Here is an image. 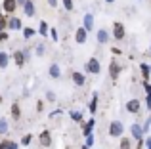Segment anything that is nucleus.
Instances as JSON below:
<instances>
[{"label": "nucleus", "mask_w": 151, "mask_h": 149, "mask_svg": "<svg viewBox=\"0 0 151 149\" xmlns=\"http://www.w3.org/2000/svg\"><path fill=\"white\" fill-rule=\"evenodd\" d=\"M109 134H111V136H122V122H119V120L111 122V126H109Z\"/></svg>", "instance_id": "f257e3e1"}, {"label": "nucleus", "mask_w": 151, "mask_h": 149, "mask_svg": "<svg viewBox=\"0 0 151 149\" xmlns=\"http://www.w3.org/2000/svg\"><path fill=\"white\" fill-rule=\"evenodd\" d=\"M15 8H17V0H4L2 2V10L8 11V14L15 11Z\"/></svg>", "instance_id": "f03ea898"}, {"label": "nucleus", "mask_w": 151, "mask_h": 149, "mask_svg": "<svg viewBox=\"0 0 151 149\" xmlns=\"http://www.w3.org/2000/svg\"><path fill=\"white\" fill-rule=\"evenodd\" d=\"M124 37V27H122V23H115V38H121Z\"/></svg>", "instance_id": "7ed1b4c3"}, {"label": "nucleus", "mask_w": 151, "mask_h": 149, "mask_svg": "<svg viewBox=\"0 0 151 149\" xmlns=\"http://www.w3.org/2000/svg\"><path fill=\"white\" fill-rule=\"evenodd\" d=\"M40 143H42V147H48L50 143H52L50 132H42V134H40Z\"/></svg>", "instance_id": "20e7f679"}, {"label": "nucleus", "mask_w": 151, "mask_h": 149, "mask_svg": "<svg viewBox=\"0 0 151 149\" xmlns=\"http://www.w3.org/2000/svg\"><path fill=\"white\" fill-rule=\"evenodd\" d=\"M126 107H128V111H130V113H138V111H140V103H138V100L128 101V105H126Z\"/></svg>", "instance_id": "39448f33"}, {"label": "nucleus", "mask_w": 151, "mask_h": 149, "mask_svg": "<svg viewBox=\"0 0 151 149\" xmlns=\"http://www.w3.org/2000/svg\"><path fill=\"white\" fill-rule=\"evenodd\" d=\"M88 71H92V73H100V63H98V59H90V63H88Z\"/></svg>", "instance_id": "423d86ee"}, {"label": "nucleus", "mask_w": 151, "mask_h": 149, "mask_svg": "<svg viewBox=\"0 0 151 149\" xmlns=\"http://www.w3.org/2000/svg\"><path fill=\"white\" fill-rule=\"evenodd\" d=\"M119 71H121V67H119V65L113 61V63H111V67H109V73H111V77H113V78H117V77H119Z\"/></svg>", "instance_id": "0eeeda50"}, {"label": "nucleus", "mask_w": 151, "mask_h": 149, "mask_svg": "<svg viewBox=\"0 0 151 149\" xmlns=\"http://www.w3.org/2000/svg\"><path fill=\"white\" fill-rule=\"evenodd\" d=\"M25 14L27 15H35V4L33 2H25Z\"/></svg>", "instance_id": "6e6552de"}, {"label": "nucleus", "mask_w": 151, "mask_h": 149, "mask_svg": "<svg viewBox=\"0 0 151 149\" xmlns=\"http://www.w3.org/2000/svg\"><path fill=\"white\" fill-rule=\"evenodd\" d=\"M84 38H86V31L84 29H77V42H84Z\"/></svg>", "instance_id": "1a4fd4ad"}, {"label": "nucleus", "mask_w": 151, "mask_h": 149, "mask_svg": "<svg viewBox=\"0 0 151 149\" xmlns=\"http://www.w3.org/2000/svg\"><path fill=\"white\" fill-rule=\"evenodd\" d=\"M8 27H10V29H19V27H21V21H19L17 17H14V19H10Z\"/></svg>", "instance_id": "9d476101"}, {"label": "nucleus", "mask_w": 151, "mask_h": 149, "mask_svg": "<svg viewBox=\"0 0 151 149\" xmlns=\"http://www.w3.org/2000/svg\"><path fill=\"white\" fill-rule=\"evenodd\" d=\"M14 57H15V63H17L19 67H21L23 61H25V57H23V52H15V54H14Z\"/></svg>", "instance_id": "9b49d317"}, {"label": "nucleus", "mask_w": 151, "mask_h": 149, "mask_svg": "<svg viewBox=\"0 0 151 149\" xmlns=\"http://www.w3.org/2000/svg\"><path fill=\"white\" fill-rule=\"evenodd\" d=\"M12 115H14V119H19V115H21V111H19V105H17V103L12 105Z\"/></svg>", "instance_id": "f8f14e48"}, {"label": "nucleus", "mask_w": 151, "mask_h": 149, "mask_svg": "<svg viewBox=\"0 0 151 149\" xmlns=\"http://www.w3.org/2000/svg\"><path fill=\"white\" fill-rule=\"evenodd\" d=\"M8 65V54H4V52H0V67H6Z\"/></svg>", "instance_id": "ddd939ff"}, {"label": "nucleus", "mask_w": 151, "mask_h": 149, "mask_svg": "<svg viewBox=\"0 0 151 149\" xmlns=\"http://www.w3.org/2000/svg\"><path fill=\"white\" fill-rule=\"evenodd\" d=\"M84 25H86V29H92V25H94V17L92 15H86L84 17Z\"/></svg>", "instance_id": "4468645a"}, {"label": "nucleus", "mask_w": 151, "mask_h": 149, "mask_svg": "<svg viewBox=\"0 0 151 149\" xmlns=\"http://www.w3.org/2000/svg\"><path fill=\"white\" fill-rule=\"evenodd\" d=\"M107 37H109L107 31H100V33H98V40L100 42H107Z\"/></svg>", "instance_id": "2eb2a0df"}, {"label": "nucleus", "mask_w": 151, "mask_h": 149, "mask_svg": "<svg viewBox=\"0 0 151 149\" xmlns=\"http://www.w3.org/2000/svg\"><path fill=\"white\" fill-rule=\"evenodd\" d=\"M73 80L77 82V84H82V82H84V77H82V74H78V73H75L73 74Z\"/></svg>", "instance_id": "dca6fc26"}, {"label": "nucleus", "mask_w": 151, "mask_h": 149, "mask_svg": "<svg viewBox=\"0 0 151 149\" xmlns=\"http://www.w3.org/2000/svg\"><path fill=\"white\" fill-rule=\"evenodd\" d=\"M121 149H130V140L122 138V140H121Z\"/></svg>", "instance_id": "f3484780"}, {"label": "nucleus", "mask_w": 151, "mask_h": 149, "mask_svg": "<svg viewBox=\"0 0 151 149\" xmlns=\"http://www.w3.org/2000/svg\"><path fill=\"white\" fill-rule=\"evenodd\" d=\"M50 74H52V77H58V74H59V67H58V65H52Z\"/></svg>", "instance_id": "a211bd4d"}, {"label": "nucleus", "mask_w": 151, "mask_h": 149, "mask_svg": "<svg viewBox=\"0 0 151 149\" xmlns=\"http://www.w3.org/2000/svg\"><path fill=\"white\" fill-rule=\"evenodd\" d=\"M92 126H94V120H90V122H88V124L84 126V134H86V136L90 134V130H92Z\"/></svg>", "instance_id": "6ab92c4d"}, {"label": "nucleus", "mask_w": 151, "mask_h": 149, "mask_svg": "<svg viewBox=\"0 0 151 149\" xmlns=\"http://www.w3.org/2000/svg\"><path fill=\"white\" fill-rule=\"evenodd\" d=\"M132 134H134V138H140V134H142L140 126H132Z\"/></svg>", "instance_id": "aec40b11"}, {"label": "nucleus", "mask_w": 151, "mask_h": 149, "mask_svg": "<svg viewBox=\"0 0 151 149\" xmlns=\"http://www.w3.org/2000/svg\"><path fill=\"white\" fill-rule=\"evenodd\" d=\"M63 6H65L67 10H73V0H63Z\"/></svg>", "instance_id": "412c9836"}, {"label": "nucleus", "mask_w": 151, "mask_h": 149, "mask_svg": "<svg viewBox=\"0 0 151 149\" xmlns=\"http://www.w3.org/2000/svg\"><path fill=\"white\" fill-rule=\"evenodd\" d=\"M4 27H6V19H4V17H0V33L4 31Z\"/></svg>", "instance_id": "4be33fe9"}, {"label": "nucleus", "mask_w": 151, "mask_h": 149, "mask_svg": "<svg viewBox=\"0 0 151 149\" xmlns=\"http://www.w3.org/2000/svg\"><path fill=\"white\" fill-rule=\"evenodd\" d=\"M71 117H73V120H81V113H71Z\"/></svg>", "instance_id": "5701e85b"}, {"label": "nucleus", "mask_w": 151, "mask_h": 149, "mask_svg": "<svg viewBox=\"0 0 151 149\" xmlns=\"http://www.w3.org/2000/svg\"><path fill=\"white\" fill-rule=\"evenodd\" d=\"M0 132H6V122L4 120H0Z\"/></svg>", "instance_id": "b1692460"}, {"label": "nucleus", "mask_w": 151, "mask_h": 149, "mask_svg": "<svg viewBox=\"0 0 151 149\" xmlns=\"http://www.w3.org/2000/svg\"><path fill=\"white\" fill-rule=\"evenodd\" d=\"M40 25H42V27H40V33L46 34V31H48V29H46V23H40Z\"/></svg>", "instance_id": "393cba45"}, {"label": "nucleus", "mask_w": 151, "mask_h": 149, "mask_svg": "<svg viewBox=\"0 0 151 149\" xmlns=\"http://www.w3.org/2000/svg\"><path fill=\"white\" fill-rule=\"evenodd\" d=\"M25 37H33V29H25Z\"/></svg>", "instance_id": "a878e982"}, {"label": "nucleus", "mask_w": 151, "mask_h": 149, "mask_svg": "<svg viewBox=\"0 0 151 149\" xmlns=\"http://www.w3.org/2000/svg\"><path fill=\"white\" fill-rule=\"evenodd\" d=\"M6 38H8V34H6V33H0V42H4Z\"/></svg>", "instance_id": "bb28decb"}, {"label": "nucleus", "mask_w": 151, "mask_h": 149, "mask_svg": "<svg viewBox=\"0 0 151 149\" xmlns=\"http://www.w3.org/2000/svg\"><path fill=\"white\" fill-rule=\"evenodd\" d=\"M23 143H31V136H25V138H23Z\"/></svg>", "instance_id": "cd10ccee"}, {"label": "nucleus", "mask_w": 151, "mask_h": 149, "mask_svg": "<svg viewBox=\"0 0 151 149\" xmlns=\"http://www.w3.org/2000/svg\"><path fill=\"white\" fill-rule=\"evenodd\" d=\"M147 145H149V149H151V140H149V142H147Z\"/></svg>", "instance_id": "c85d7f7f"}, {"label": "nucleus", "mask_w": 151, "mask_h": 149, "mask_svg": "<svg viewBox=\"0 0 151 149\" xmlns=\"http://www.w3.org/2000/svg\"><path fill=\"white\" fill-rule=\"evenodd\" d=\"M107 2H113V0H107Z\"/></svg>", "instance_id": "c756f323"}]
</instances>
